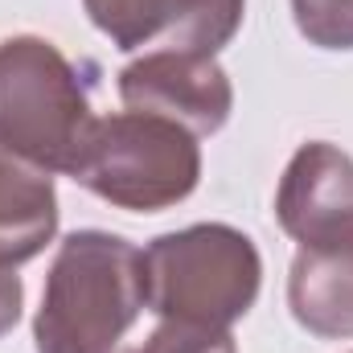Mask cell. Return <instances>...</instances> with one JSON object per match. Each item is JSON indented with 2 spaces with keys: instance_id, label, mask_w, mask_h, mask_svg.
<instances>
[{
  "instance_id": "8",
  "label": "cell",
  "mask_w": 353,
  "mask_h": 353,
  "mask_svg": "<svg viewBox=\"0 0 353 353\" xmlns=\"http://www.w3.org/2000/svg\"><path fill=\"white\" fill-rule=\"evenodd\" d=\"M292 316L316 337H353V218L304 243L288 279Z\"/></svg>"
},
{
  "instance_id": "7",
  "label": "cell",
  "mask_w": 353,
  "mask_h": 353,
  "mask_svg": "<svg viewBox=\"0 0 353 353\" xmlns=\"http://www.w3.org/2000/svg\"><path fill=\"white\" fill-rule=\"evenodd\" d=\"M279 226L304 247L353 218V161L329 140L304 144L275 193Z\"/></svg>"
},
{
  "instance_id": "10",
  "label": "cell",
  "mask_w": 353,
  "mask_h": 353,
  "mask_svg": "<svg viewBox=\"0 0 353 353\" xmlns=\"http://www.w3.org/2000/svg\"><path fill=\"white\" fill-rule=\"evenodd\" d=\"M296 29L321 50H353V0H292Z\"/></svg>"
},
{
  "instance_id": "5",
  "label": "cell",
  "mask_w": 353,
  "mask_h": 353,
  "mask_svg": "<svg viewBox=\"0 0 353 353\" xmlns=\"http://www.w3.org/2000/svg\"><path fill=\"white\" fill-rule=\"evenodd\" d=\"M94 29L128 54H218L247 0H83Z\"/></svg>"
},
{
  "instance_id": "1",
  "label": "cell",
  "mask_w": 353,
  "mask_h": 353,
  "mask_svg": "<svg viewBox=\"0 0 353 353\" xmlns=\"http://www.w3.org/2000/svg\"><path fill=\"white\" fill-rule=\"evenodd\" d=\"M140 308H148L140 251L107 230H74L46 275L37 353H115Z\"/></svg>"
},
{
  "instance_id": "2",
  "label": "cell",
  "mask_w": 353,
  "mask_h": 353,
  "mask_svg": "<svg viewBox=\"0 0 353 353\" xmlns=\"http://www.w3.org/2000/svg\"><path fill=\"white\" fill-rule=\"evenodd\" d=\"M144 304L161 321L230 329L251 312L259 296V251L255 243L222 222H201L152 239L140 251Z\"/></svg>"
},
{
  "instance_id": "9",
  "label": "cell",
  "mask_w": 353,
  "mask_h": 353,
  "mask_svg": "<svg viewBox=\"0 0 353 353\" xmlns=\"http://www.w3.org/2000/svg\"><path fill=\"white\" fill-rule=\"evenodd\" d=\"M58 230V193L50 169L0 144V267L29 263Z\"/></svg>"
},
{
  "instance_id": "11",
  "label": "cell",
  "mask_w": 353,
  "mask_h": 353,
  "mask_svg": "<svg viewBox=\"0 0 353 353\" xmlns=\"http://www.w3.org/2000/svg\"><path fill=\"white\" fill-rule=\"evenodd\" d=\"M21 300H25L21 275L12 267H0V337L21 321Z\"/></svg>"
},
{
  "instance_id": "6",
  "label": "cell",
  "mask_w": 353,
  "mask_h": 353,
  "mask_svg": "<svg viewBox=\"0 0 353 353\" xmlns=\"http://www.w3.org/2000/svg\"><path fill=\"white\" fill-rule=\"evenodd\" d=\"M119 99L128 111L173 119L197 140L214 136L234 107L230 79L210 54H144L123 66Z\"/></svg>"
},
{
  "instance_id": "4",
  "label": "cell",
  "mask_w": 353,
  "mask_h": 353,
  "mask_svg": "<svg viewBox=\"0 0 353 353\" xmlns=\"http://www.w3.org/2000/svg\"><path fill=\"white\" fill-rule=\"evenodd\" d=\"M94 123L87 87L70 58L46 37L0 41V144L25 161L66 173L74 169Z\"/></svg>"
},
{
  "instance_id": "3",
  "label": "cell",
  "mask_w": 353,
  "mask_h": 353,
  "mask_svg": "<svg viewBox=\"0 0 353 353\" xmlns=\"http://www.w3.org/2000/svg\"><path fill=\"white\" fill-rule=\"evenodd\" d=\"M70 176L119 210L157 214L197 189L201 148L193 132L148 111L94 115Z\"/></svg>"
}]
</instances>
